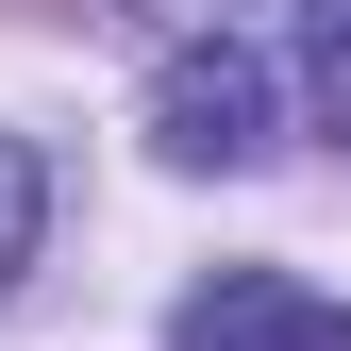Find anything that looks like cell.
Masks as SVG:
<instances>
[{"label":"cell","mask_w":351,"mask_h":351,"mask_svg":"<svg viewBox=\"0 0 351 351\" xmlns=\"http://www.w3.org/2000/svg\"><path fill=\"white\" fill-rule=\"evenodd\" d=\"M151 151L167 167H251V151H268V67H251V51H167Z\"/></svg>","instance_id":"obj_1"},{"label":"cell","mask_w":351,"mask_h":351,"mask_svg":"<svg viewBox=\"0 0 351 351\" xmlns=\"http://www.w3.org/2000/svg\"><path fill=\"white\" fill-rule=\"evenodd\" d=\"M167 351H351V318L335 301H301L285 268H217L201 301H184V335Z\"/></svg>","instance_id":"obj_2"},{"label":"cell","mask_w":351,"mask_h":351,"mask_svg":"<svg viewBox=\"0 0 351 351\" xmlns=\"http://www.w3.org/2000/svg\"><path fill=\"white\" fill-rule=\"evenodd\" d=\"M285 51H301V101L351 134V0H285Z\"/></svg>","instance_id":"obj_3"},{"label":"cell","mask_w":351,"mask_h":351,"mask_svg":"<svg viewBox=\"0 0 351 351\" xmlns=\"http://www.w3.org/2000/svg\"><path fill=\"white\" fill-rule=\"evenodd\" d=\"M34 234H51V167H34L17 134H0V285L34 268Z\"/></svg>","instance_id":"obj_4"}]
</instances>
